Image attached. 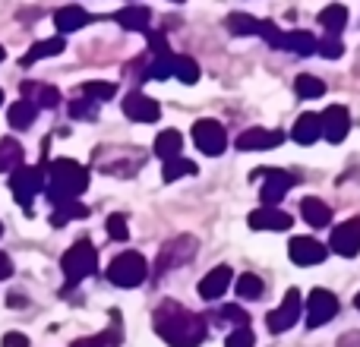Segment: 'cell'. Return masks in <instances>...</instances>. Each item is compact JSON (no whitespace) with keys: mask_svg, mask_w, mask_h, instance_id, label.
<instances>
[{"mask_svg":"<svg viewBox=\"0 0 360 347\" xmlns=\"http://www.w3.org/2000/svg\"><path fill=\"white\" fill-rule=\"evenodd\" d=\"M152 325H155V332L171 347H199L205 341V335H209L205 316L190 313L186 306L174 303V300H165V303L158 306L155 316H152Z\"/></svg>","mask_w":360,"mask_h":347,"instance_id":"obj_1","label":"cell"},{"mask_svg":"<svg viewBox=\"0 0 360 347\" xmlns=\"http://www.w3.org/2000/svg\"><path fill=\"white\" fill-rule=\"evenodd\" d=\"M89 186V168H82L73 158H54L48 164V199L51 205H63L79 199Z\"/></svg>","mask_w":360,"mask_h":347,"instance_id":"obj_2","label":"cell"},{"mask_svg":"<svg viewBox=\"0 0 360 347\" xmlns=\"http://www.w3.org/2000/svg\"><path fill=\"white\" fill-rule=\"evenodd\" d=\"M63 278H67V287L79 284V281H86L89 275H95V268H98V253H95V247L89 240H79L76 247H70L67 253H63Z\"/></svg>","mask_w":360,"mask_h":347,"instance_id":"obj_3","label":"cell"},{"mask_svg":"<svg viewBox=\"0 0 360 347\" xmlns=\"http://www.w3.org/2000/svg\"><path fill=\"white\" fill-rule=\"evenodd\" d=\"M146 275H149V262L139 253H133V249L120 253L117 259L108 266V281L117 287H139L146 281Z\"/></svg>","mask_w":360,"mask_h":347,"instance_id":"obj_4","label":"cell"},{"mask_svg":"<svg viewBox=\"0 0 360 347\" xmlns=\"http://www.w3.org/2000/svg\"><path fill=\"white\" fill-rule=\"evenodd\" d=\"M41 190H44L41 168H29V164H22V168H16L10 174V192H13V199H16L25 211L32 209V202H35V196Z\"/></svg>","mask_w":360,"mask_h":347,"instance_id":"obj_5","label":"cell"},{"mask_svg":"<svg viewBox=\"0 0 360 347\" xmlns=\"http://www.w3.org/2000/svg\"><path fill=\"white\" fill-rule=\"evenodd\" d=\"M193 143H196V149L202 155L215 158L228 149V133H224V126L218 120H199V124H193Z\"/></svg>","mask_w":360,"mask_h":347,"instance_id":"obj_6","label":"cell"},{"mask_svg":"<svg viewBox=\"0 0 360 347\" xmlns=\"http://www.w3.org/2000/svg\"><path fill=\"white\" fill-rule=\"evenodd\" d=\"M300 310H304V303H300V291H297V287H291V291L285 294V300H281L278 310H272L266 316L269 332H272V335H278V332L294 329V325H297V319H300Z\"/></svg>","mask_w":360,"mask_h":347,"instance_id":"obj_7","label":"cell"},{"mask_svg":"<svg viewBox=\"0 0 360 347\" xmlns=\"http://www.w3.org/2000/svg\"><path fill=\"white\" fill-rule=\"evenodd\" d=\"M338 313V300L335 294H329L326 287H316V291H310V297H307V325L310 329H319V325H326L332 316Z\"/></svg>","mask_w":360,"mask_h":347,"instance_id":"obj_8","label":"cell"},{"mask_svg":"<svg viewBox=\"0 0 360 347\" xmlns=\"http://www.w3.org/2000/svg\"><path fill=\"white\" fill-rule=\"evenodd\" d=\"M259 177H266V183H262V202L266 205H275V202H281V199L288 196V190H291L294 183H297V177L294 174H288V171H281V168H262V171H256ZM253 174V177H256Z\"/></svg>","mask_w":360,"mask_h":347,"instance_id":"obj_9","label":"cell"},{"mask_svg":"<svg viewBox=\"0 0 360 347\" xmlns=\"http://www.w3.org/2000/svg\"><path fill=\"white\" fill-rule=\"evenodd\" d=\"M288 256H291L294 266H319V262H326V256H329V247L313 240V237H294V240L288 243Z\"/></svg>","mask_w":360,"mask_h":347,"instance_id":"obj_10","label":"cell"},{"mask_svg":"<svg viewBox=\"0 0 360 347\" xmlns=\"http://www.w3.org/2000/svg\"><path fill=\"white\" fill-rule=\"evenodd\" d=\"M319 120H323V136L329 139L332 145L345 143V136H348L351 130V114L345 105H329L323 114H319Z\"/></svg>","mask_w":360,"mask_h":347,"instance_id":"obj_11","label":"cell"},{"mask_svg":"<svg viewBox=\"0 0 360 347\" xmlns=\"http://www.w3.org/2000/svg\"><path fill=\"white\" fill-rule=\"evenodd\" d=\"M332 253L345 256V259H351V256L360 253V218H351V221H342L335 230H332Z\"/></svg>","mask_w":360,"mask_h":347,"instance_id":"obj_12","label":"cell"},{"mask_svg":"<svg viewBox=\"0 0 360 347\" xmlns=\"http://www.w3.org/2000/svg\"><path fill=\"white\" fill-rule=\"evenodd\" d=\"M124 114L130 120H136V124H155L158 114H162V107H158L155 98H149V95L143 92H130L124 98Z\"/></svg>","mask_w":360,"mask_h":347,"instance_id":"obj_13","label":"cell"},{"mask_svg":"<svg viewBox=\"0 0 360 347\" xmlns=\"http://www.w3.org/2000/svg\"><path fill=\"white\" fill-rule=\"evenodd\" d=\"M278 143H285V133L281 130H262V126H253V130H247V133L237 136V149L240 152H266V149H275Z\"/></svg>","mask_w":360,"mask_h":347,"instance_id":"obj_14","label":"cell"},{"mask_svg":"<svg viewBox=\"0 0 360 347\" xmlns=\"http://www.w3.org/2000/svg\"><path fill=\"white\" fill-rule=\"evenodd\" d=\"M196 256V237H174L171 243H165L162 259H158V272L171 268L174 262H190Z\"/></svg>","mask_w":360,"mask_h":347,"instance_id":"obj_15","label":"cell"},{"mask_svg":"<svg viewBox=\"0 0 360 347\" xmlns=\"http://www.w3.org/2000/svg\"><path fill=\"white\" fill-rule=\"evenodd\" d=\"M294 224V218L288 211L275 209V205H266V209H256L250 215V228L253 230H288Z\"/></svg>","mask_w":360,"mask_h":347,"instance_id":"obj_16","label":"cell"},{"mask_svg":"<svg viewBox=\"0 0 360 347\" xmlns=\"http://www.w3.org/2000/svg\"><path fill=\"white\" fill-rule=\"evenodd\" d=\"M228 287H231V268L228 266H215L202 281H199V297L202 300H218Z\"/></svg>","mask_w":360,"mask_h":347,"instance_id":"obj_17","label":"cell"},{"mask_svg":"<svg viewBox=\"0 0 360 347\" xmlns=\"http://www.w3.org/2000/svg\"><path fill=\"white\" fill-rule=\"evenodd\" d=\"M92 22V13H86L82 6H60V10L54 13V25H57V32H79L82 25H89Z\"/></svg>","mask_w":360,"mask_h":347,"instance_id":"obj_18","label":"cell"},{"mask_svg":"<svg viewBox=\"0 0 360 347\" xmlns=\"http://www.w3.org/2000/svg\"><path fill=\"white\" fill-rule=\"evenodd\" d=\"M22 98L32 101L35 107H57L60 105V92L44 82H22Z\"/></svg>","mask_w":360,"mask_h":347,"instance_id":"obj_19","label":"cell"},{"mask_svg":"<svg viewBox=\"0 0 360 347\" xmlns=\"http://www.w3.org/2000/svg\"><path fill=\"white\" fill-rule=\"evenodd\" d=\"M291 136H294V143H300V145H313L323 136V120H319V114H304V117H297Z\"/></svg>","mask_w":360,"mask_h":347,"instance_id":"obj_20","label":"cell"},{"mask_svg":"<svg viewBox=\"0 0 360 347\" xmlns=\"http://www.w3.org/2000/svg\"><path fill=\"white\" fill-rule=\"evenodd\" d=\"M114 19H117V25H124L127 32H146L152 22V10H146V6H124V10L114 13Z\"/></svg>","mask_w":360,"mask_h":347,"instance_id":"obj_21","label":"cell"},{"mask_svg":"<svg viewBox=\"0 0 360 347\" xmlns=\"http://www.w3.org/2000/svg\"><path fill=\"white\" fill-rule=\"evenodd\" d=\"M63 48H67V41H63L60 35H57V38H44V41H35V44H32V48L22 54V60H19V63H22V67H32V63L44 60V57L60 54Z\"/></svg>","mask_w":360,"mask_h":347,"instance_id":"obj_22","label":"cell"},{"mask_svg":"<svg viewBox=\"0 0 360 347\" xmlns=\"http://www.w3.org/2000/svg\"><path fill=\"white\" fill-rule=\"evenodd\" d=\"M281 51H291V54H297V57H310V54H316V38H313L307 29L285 32V44H281Z\"/></svg>","mask_w":360,"mask_h":347,"instance_id":"obj_23","label":"cell"},{"mask_svg":"<svg viewBox=\"0 0 360 347\" xmlns=\"http://www.w3.org/2000/svg\"><path fill=\"white\" fill-rule=\"evenodd\" d=\"M300 215H304L313 228H329V224H332V209L323 202V199L307 196L304 202H300Z\"/></svg>","mask_w":360,"mask_h":347,"instance_id":"obj_24","label":"cell"},{"mask_svg":"<svg viewBox=\"0 0 360 347\" xmlns=\"http://www.w3.org/2000/svg\"><path fill=\"white\" fill-rule=\"evenodd\" d=\"M38 117V107L32 105V101H16V105H10V111H6V120H10L13 130H29L32 124H35Z\"/></svg>","mask_w":360,"mask_h":347,"instance_id":"obj_25","label":"cell"},{"mask_svg":"<svg viewBox=\"0 0 360 347\" xmlns=\"http://www.w3.org/2000/svg\"><path fill=\"white\" fill-rule=\"evenodd\" d=\"M180 149H184V136H180V130H165V133H158V139H155V155L162 158V162L180 158Z\"/></svg>","mask_w":360,"mask_h":347,"instance_id":"obj_26","label":"cell"},{"mask_svg":"<svg viewBox=\"0 0 360 347\" xmlns=\"http://www.w3.org/2000/svg\"><path fill=\"white\" fill-rule=\"evenodd\" d=\"M22 145L16 139H0V174H13L16 168H22Z\"/></svg>","mask_w":360,"mask_h":347,"instance_id":"obj_27","label":"cell"},{"mask_svg":"<svg viewBox=\"0 0 360 347\" xmlns=\"http://www.w3.org/2000/svg\"><path fill=\"white\" fill-rule=\"evenodd\" d=\"M174 63L177 57L171 54V51H165V54H149V70H146V79H168V76H174Z\"/></svg>","mask_w":360,"mask_h":347,"instance_id":"obj_28","label":"cell"},{"mask_svg":"<svg viewBox=\"0 0 360 347\" xmlns=\"http://www.w3.org/2000/svg\"><path fill=\"white\" fill-rule=\"evenodd\" d=\"M319 22H323L326 35H338V32L348 25V10H345L342 4H332V6H326V10L319 13Z\"/></svg>","mask_w":360,"mask_h":347,"instance_id":"obj_29","label":"cell"},{"mask_svg":"<svg viewBox=\"0 0 360 347\" xmlns=\"http://www.w3.org/2000/svg\"><path fill=\"white\" fill-rule=\"evenodd\" d=\"M89 209L79 202V199H73V202H63V205H54V211H51V224L54 228H63V224H70L73 218H86Z\"/></svg>","mask_w":360,"mask_h":347,"instance_id":"obj_30","label":"cell"},{"mask_svg":"<svg viewBox=\"0 0 360 347\" xmlns=\"http://www.w3.org/2000/svg\"><path fill=\"white\" fill-rule=\"evenodd\" d=\"M117 344H120V322L114 319V325L108 332H98L92 338H79V341H73L70 347H117Z\"/></svg>","mask_w":360,"mask_h":347,"instance_id":"obj_31","label":"cell"},{"mask_svg":"<svg viewBox=\"0 0 360 347\" xmlns=\"http://www.w3.org/2000/svg\"><path fill=\"white\" fill-rule=\"evenodd\" d=\"M262 19L250 16V13H231L228 16V32L231 35H259Z\"/></svg>","mask_w":360,"mask_h":347,"instance_id":"obj_32","label":"cell"},{"mask_svg":"<svg viewBox=\"0 0 360 347\" xmlns=\"http://www.w3.org/2000/svg\"><path fill=\"white\" fill-rule=\"evenodd\" d=\"M294 92H297L300 98H323L326 82L316 79V76H310V73H300L297 79H294Z\"/></svg>","mask_w":360,"mask_h":347,"instance_id":"obj_33","label":"cell"},{"mask_svg":"<svg viewBox=\"0 0 360 347\" xmlns=\"http://www.w3.org/2000/svg\"><path fill=\"white\" fill-rule=\"evenodd\" d=\"M234 287H237V294H240L243 300H259L262 294H266V284H262V278H259V275H253V272L240 275Z\"/></svg>","mask_w":360,"mask_h":347,"instance_id":"obj_34","label":"cell"},{"mask_svg":"<svg viewBox=\"0 0 360 347\" xmlns=\"http://www.w3.org/2000/svg\"><path fill=\"white\" fill-rule=\"evenodd\" d=\"M114 92H117V86H114V82H82V89H79L82 98L95 101V105H98V101H111Z\"/></svg>","mask_w":360,"mask_h":347,"instance_id":"obj_35","label":"cell"},{"mask_svg":"<svg viewBox=\"0 0 360 347\" xmlns=\"http://www.w3.org/2000/svg\"><path fill=\"white\" fill-rule=\"evenodd\" d=\"M196 174V164L186 162V158H171V162H165L162 168V177L168 180V183H174L177 177H193Z\"/></svg>","mask_w":360,"mask_h":347,"instance_id":"obj_36","label":"cell"},{"mask_svg":"<svg viewBox=\"0 0 360 347\" xmlns=\"http://www.w3.org/2000/svg\"><path fill=\"white\" fill-rule=\"evenodd\" d=\"M174 76L180 82H186V86H193V82H199V63L193 60V57H177Z\"/></svg>","mask_w":360,"mask_h":347,"instance_id":"obj_37","label":"cell"},{"mask_svg":"<svg viewBox=\"0 0 360 347\" xmlns=\"http://www.w3.org/2000/svg\"><path fill=\"white\" fill-rule=\"evenodd\" d=\"M316 54H323L326 60H338L345 54V44L338 35H326V38H316Z\"/></svg>","mask_w":360,"mask_h":347,"instance_id":"obj_38","label":"cell"},{"mask_svg":"<svg viewBox=\"0 0 360 347\" xmlns=\"http://www.w3.org/2000/svg\"><path fill=\"white\" fill-rule=\"evenodd\" d=\"M95 114H98V105L95 101H89V98H76V101H70V117H76V120H95Z\"/></svg>","mask_w":360,"mask_h":347,"instance_id":"obj_39","label":"cell"},{"mask_svg":"<svg viewBox=\"0 0 360 347\" xmlns=\"http://www.w3.org/2000/svg\"><path fill=\"white\" fill-rule=\"evenodd\" d=\"M259 35L269 41V48H278L281 51V44H285V32H281L275 22H259Z\"/></svg>","mask_w":360,"mask_h":347,"instance_id":"obj_40","label":"cell"},{"mask_svg":"<svg viewBox=\"0 0 360 347\" xmlns=\"http://www.w3.org/2000/svg\"><path fill=\"white\" fill-rule=\"evenodd\" d=\"M108 234L114 237V240H130V228H127V218L124 215H111L108 218Z\"/></svg>","mask_w":360,"mask_h":347,"instance_id":"obj_41","label":"cell"},{"mask_svg":"<svg viewBox=\"0 0 360 347\" xmlns=\"http://www.w3.org/2000/svg\"><path fill=\"white\" fill-rule=\"evenodd\" d=\"M253 344H256V338H253V332H250V325L231 332L228 341H224V347H253Z\"/></svg>","mask_w":360,"mask_h":347,"instance_id":"obj_42","label":"cell"},{"mask_svg":"<svg viewBox=\"0 0 360 347\" xmlns=\"http://www.w3.org/2000/svg\"><path fill=\"white\" fill-rule=\"evenodd\" d=\"M218 316H221V319H224V322L237 325V329H243V325H247V322H250V316H247V313H243V310H240V306H224V310H221V313H218Z\"/></svg>","mask_w":360,"mask_h":347,"instance_id":"obj_43","label":"cell"},{"mask_svg":"<svg viewBox=\"0 0 360 347\" xmlns=\"http://www.w3.org/2000/svg\"><path fill=\"white\" fill-rule=\"evenodd\" d=\"M0 347H29V338L19 335V332H6L4 341H0Z\"/></svg>","mask_w":360,"mask_h":347,"instance_id":"obj_44","label":"cell"},{"mask_svg":"<svg viewBox=\"0 0 360 347\" xmlns=\"http://www.w3.org/2000/svg\"><path fill=\"white\" fill-rule=\"evenodd\" d=\"M10 275H13V262H10V256L0 253V281L10 278Z\"/></svg>","mask_w":360,"mask_h":347,"instance_id":"obj_45","label":"cell"},{"mask_svg":"<svg viewBox=\"0 0 360 347\" xmlns=\"http://www.w3.org/2000/svg\"><path fill=\"white\" fill-rule=\"evenodd\" d=\"M354 306H357V310H360V294H357V297H354Z\"/></svg>","mask_w":360,"mask_h":347,"instance_id":"obj_46","label":"cell"},{"mask_svg":"<svg viewBox=\"0 0 360 347\" xmlns=\"http://www.w3.org/2000/svg\"><path fill=\"white\" fill-rule=\"evenodd\" d=\"M4 57H6V51H4V48H0V60H4Z\"/></svg>","mask_w":360,"mask_h":347,"instance_id":"obj_47","label":"cell"},{"mask_svg":"<svg viewBox=\"0 0 360 347\" xmlns=\"http://www.w3.org/2000/svg\"><path fill=\"white\" fill-rule=\"evenodd\" d=\"M171 4H184V0H171Z\"/></svg>","mask_w":360,"mask_h":347,"instance_id":"obj_48","label":"cell"},{"mask_svg":"<svg viewBox=\"0 0 360 347\" xmlns=\"http://www.w3.org/2000/svg\"><path fill=\"white\" fill-rule=\"evenodd\" d=\"M0 105H4V92H0Z\"/></svg>","mask_w":360,"mask_h":347,"instance_id":"obj_49","label":"cell"},{"mask_svg":"<svg viewBox=\"0 0 360 347\" xmlns=\"http://www.w3.org/2000/svg\"><path fill=\"white\" fill-rule=\"evenodd\" d=\"M0 234H4V224H0Z\"/></svg>","mask_w":360,"mask_h":347,"instance_id":"obj_50","label":"cell"}]
</instances>
